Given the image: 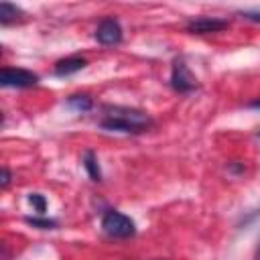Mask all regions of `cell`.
Listing matches in <instances>:
<instances>
[{"instance_id": "6da1fadb", "label": "cell", "mask_w": 260, "mask_h": 260, "mask_svg": "<svg viewBox=\"0 0 260 260\" xmlns=\"http://www.w3.org/2000/svg\"><path fill=\"white\" fill-rule=\"evenodd\" d=\"M104 118L100 120V128L110 132L124 134H142L152 126V118L144 110L128 108V106H104Z\"/></svg>"}, {"instance_id": "7a4b0ae2", "label": "cell", "mask_w": 260, "mask_h": 260, "mask_svg": "<svg viewBox=\"0 0 260 260\" xmlns=\"http://www.w3.org/2000/svg\"><path fill=\"white\" fill-rule=\"evenodd\" d=\"M102 228L104 232L110 236V238H118V240H126V238H132L136 234V225L134 221L124 215L122 211H116V209H108L102 217Z\"/></svg>"}, {"instance_id": "3957f363", "label": "cell", "mask_w": 260, "mask_h": 260, "mask_svg": "<svg viewBox=\"0 0 260 260\" xmlns=\"http://www.w3.org/2000/svg\"><path fill=\"white\" fill-rule=\"evenodd\" d=\"M171 87L179 93H191L199 87L197 77L191 73L189 65L185 63V59H175L173 63V71H171Z\"/></svg>"}, {"instance_id": "277c9868", "label": "cell", "mask_w": 260, "mask_h": 260, "mask_svg": "<svg viewBox=\"0 0 260 260\" xmlns=\"http://www.w3.org/2000/svg\"><path fill=\"white\" fill-rule=\"evenodd\" d=\"M39 75L28 69L18 67H4L0 71V85L2 87H32L37 85Z\"/></svg>"}, {"instance_id": "5b68a950", "label": "cell", "mask_w": 260, "mask_h": 260, "mask_svg": "<svg viewBox=\"0 0 260 260\" xmlns=\"http://www.w3.org/2000/svg\"><path fill=\"white\" fill-rule=\"evenodd\" d=\"M95 39L102 45H120L122 43V26L116 18H104L95 28Z\"/></svg>"}, {"instance_id": "8992f818", "label": "cell", "mask_w": 260, "mask_h": 260, "mask_svg": "<svg viewBox=\"0 0 260 260\" xmlns=\"http://www.w3.org/2000/svg\"><path fill=\"white\" fill-rule=\"evenodd\" d=\"M223 28H228V20L213 16H199L187 22V30L191 35H209V32H219Z\"/></svg>"}, {"instance_id": "52a82bcc", "label": "cell", "mask_w": 260, "mask_h": 260, "mask_svg": "<svg viewBox=\"0 0 260 260\" xmlns=\"http://www.w3.org/2000/svg\"><path fill=\"white\" fill-rule=\"evenodd\" d=\"M85 65H87V61H85L83 57H77V55H73V57L61 59V61H57V63H55V75H59V77H65V75H71V73H77V71H81Z\"/></svg>"}, {"instance_id": "ba28073f", "label": "cell", "mask_w": 260, "mask_h": 260, "mask_svg": "<svg viewBox=\"0 0 260 260\" xmlns=\"http://www.w3.org/2000/svg\"><path fill=\"white\" fill-rule=\"evenodd\" d=\"M22 18H24V12L18 6L10 4V2H0V24L2 26L12 24V22L22 20Z\"/></svg>"}, {"instance_id": "9c48e42d", "label": "cell", "mask_w": 260, "mask_h": 260, "mask_svg": "<svg viewBox=\"0 0 260 260\" xmlns=\"http://www.w3.org/2000/svg\"><path fill=\"white\" fill-rule=\"evenodd\" d=\"M83 169L87 171V175H89V179L91 181H95V183H100L102 181V171H100V165H98V156H95V152L93 150H85L83 152Z\"/></svg>"}, {"instance_id": "30bf717a", "label": "cell", "mask_w": 260, "mask_h": 260, "mask_svg": "<svg viewBox=\"0 0 260 260\" xmlns=\"http://www.w3.org/2000/svg\"><path fill=\"white\" fill-rule=\"evenodd\" d=\"M67 106L75 112H89L93 108V100L87 93H75L67 98Z\"/></svg>"}, {"instance_id": "8fae6325", "label": "cell", "mask_w": 260, "mask_h": 260, "mask_svg": "<svg viewBox=\"0 0 260 260\" xmlns=\"http://www.w3.org/2000/svg\"><path fill=\"white\" fill-rule=\"evenodd\" d=\"M24 221L30 223L32 228H39V230H55L57 228V221L47 219V217H24Z\"/></svg>"}, {"instance_id": "7c38bea8", "label": "cell", "mask_w": 260, "mask_h": 260, "mask_svg": "<svg viewBox=\"0 0 260 260\" xmlns=\"http://www.w3.org/2000/svg\"><path fill=\"white\" fill-rule=\"evenodd\" d=\"M28 203H30L41 215H43L45 209H47V199H45L41 193H30V195H28Z\"/></svg>"}, {"instance_id": "4fadbf2b", "label": "cell", "mask_w": 260, "mask_h": 260, "mask_svg": "<svg viewBox=\"0 0 260 260\" xmlns=\"http://www.w3.org/2000/svg\"><path fill=\"white\" fill-rule=\"evenodd\" d=\"M240 16H244L252 22H260V10H244V12H240Z\"/></svg>"}, {"instance_id": "5bb4252c", "label": "cell", "mask_w": 260, "mask_h": 260, "mask_svg": "<svg viewBox=\"0 0 260 260\" xmlns=\"http://www.w3.org/2000/svg\"><path fill=\"white\" fill-rule=\"evenodd\" d=\"M10 179H12L10 171H8L6 167H2V179H0V187H2V189H6V187H8V183H10Z\"/></svg>"}, {"instance_id": "9a60e30c", "label": "cell", "mask_w": 260, "mask_h": 260, "mask_svg": "<svg viewBox=\"0 0 260 260\" xmlns=\"http://www.w3.org/2000/svg\"><path fill=\"white\" fill-rule=\"evenodd\" d=\"M248 108H254V110H260V98H258V100H252V102L248 104Z\"/></svg>"}, {"instance_id": "2e32d148", "label": "cell", "mask_w": 260, "mask_h": 260, "mask_svg": "<svg viewBox=\"0 0 260 260\" xmlns=\"http://www.w3.org/2000/svg\"><path fill=\"white\" fill-rule=\"evenodd\" d=\"M156 260H160V258H156Z\"/></svg>"}, {"instance_id": "e0dca14e", "label": "cell", "mask_w": 260, "mask_h": 260, "mask_svg": "<svg viewBox=\"0 0 260 260\" xmlns=\"http://www.w3.org/2000/svg\"><path fill=\"white\" fill-rule=\"evenodd\" d=\"M258 136H260V134H258Z\"/></svg>"}]
</instances>
